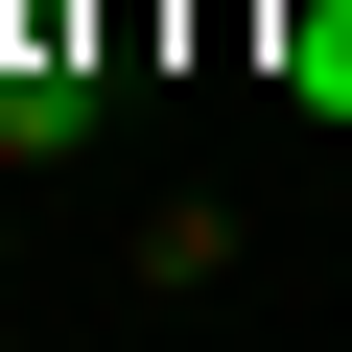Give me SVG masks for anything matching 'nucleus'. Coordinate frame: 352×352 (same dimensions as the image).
Listing matches in <instances>:
<instances>
[{
	"label": "nucleus",
	"mask_w": 352,
	"mask_h": 352,
	"mask_svg": "<svg viewBox=\"0 0 352 352\" xmlns=\"http://www.w3.org/2000/svg\"><path fill=\"white\" fill-rule=\"evenodd\" d=\"M118 118V47H24V71H0V164H71Z\"/></svg>",
	"instance_id": "obj_1"
},
{
	"label": "nucleus",
	"mask_w": 352,
	"mask_h": 352,
	"mask_svg": "<svg viewBox=\"0 0 352 352\" xmlns=\"http://www.w3.org/2000/svg\"><path fill=\"white\" fill-rule=\"evenodd\" d=\"M282 118L352 141V0H282Z\"/></svg>",
	"instance_id": "obj_2"
},
{
	"label": "nucleus",
	"mask_w": 352,
	"mask_h": 352,
	"mask_svg": "<svg viewBox=\"0 0 352 352\" xmlns=\"http://www.w3.org/2000/svg\"><path fill=\"white\" fill-rule=\"evenodd\" d=\"M0 258H24V235H0Z\"/></svg>",
	"instance_id": "obj_3"
}]
</instances>
